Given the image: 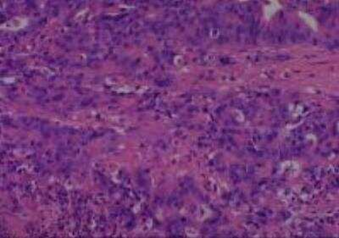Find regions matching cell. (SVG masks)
Wrapping results in <instances>:
<instances>
[{
	"label": "cell",
	"instance_id": "1",
	"mask_svg": "<svg viewBox=\"0 0 339 238\" xmlns=\"http://www.w3.org/2000/svg\"><path fill=\"white\" fill-rule=\"evenodd\" d=\"M232 9H233V4H218V10L222 12L232 11Z\"/></svg>",
	"mask_w": 339,
	"mask_h": 238
}]
</instances>
